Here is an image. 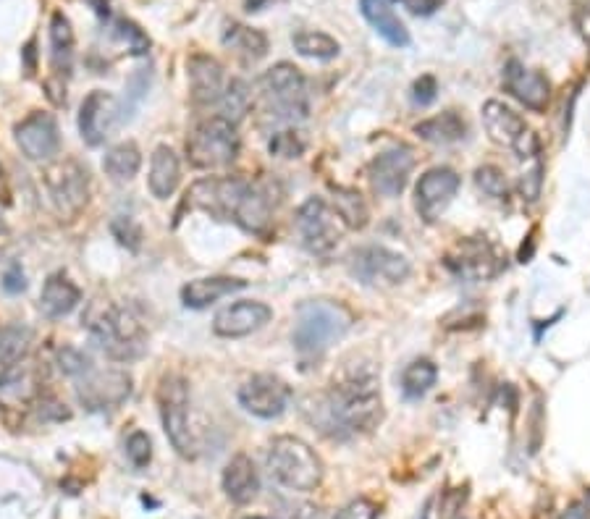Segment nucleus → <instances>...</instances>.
Returning a JSON list of instances; mask_svg holds the SVG:
<instances>
[{"instance_id": "obj_1", "label": "nucleus", "mask_w": 590, "mask_h": 519, "mask_svg": "<svg viewBox=\"0 0 590 519\" xmlns=\"http://www.w3.org/2000/svg\"><path fill=\"white\" fill-rule=\"evenodd\" d=\"M381 378L370 362L349 365L334 378L328 391L310 394L302 402V415L328 438H349L368 433L383 420Z\"/></svg>"}, {"instance_id": "obj_2", "label": "nucleus", "mask_w": 590, "mask_h": 519, "mask_svg": "<svg viewBox=\"0 0 590 519\" xmlns=\"http://www.w3.org/2000/svg\"><path fill=\"white\" fill-rule=\"evenodd\" d=\"M187 202L218 221H231L247 234H263L271 223V200L242 176H210L189 189Z\"/></svg>"}, {"instance_id": "obj_3", "label": "nucleus", "mask_w": 590, "mask_h": 519, "mask_svg": "<svg viewBox=\"0 0 590 519\" xmlns=\"http://www.w3.org/2000/svg\"><path fill=\"white\" fill-rule=\"evenodd\" d=\"M352 326V312L341 302L315 299L297 310V323L292 331V344L299 360L318 362Z\"/></svg>"}, {"instance_id": "obj_4", "label": "nucleus", "mask_w": 590, "mask_h": 519, "mask_svg": "<svg viewBox=\"0 0 590 519\" xmlns=\"http://www.w3.org/2000/svg\"><path fill=\"white\" fill-rule=\"evenodd\" d=\"M265 462L271 478L292 493H315L326 475L313 446L297 436L273 438Z\"/></svg>"}, {"instance_id": "obj_5", "label": "nucleus", "mask_w": 590, "mask_h": 519, "mask_svg": "<svg viewBox=\"0 0 590 519\" xmlns=\"http://www.w3.org/2000/svg\"><path fill=\"white\" fill-rule=\"evenodd\" d=\"M263 113L276 124H297L310 113V92L305 74L294 63H276L260 77Z\"/></svg>"}, {"instance_id": "obj_6", "label": "nucleus", "mask_w": 590, "mask_h": 519, "mask_svg": "<svg viewBox=\"0 0 590 519\" xmlns=\"http://www.w3.org/2000/svg\"><path fill=\"white\" fill-rule=\"evenodd\" d=\"M92 341L113 362H134L147 352V333L126 307H105L90 323Z\"/></svg>"}, {"instance_id": "obj_7", "label": "nucleus", "mask_w": 590, "mask_h": 519, "mask_svg": "<svg viewBox=\"0 0 590 519\" xmlns=\"http://www.w3.org/2000/svg\"><path fill=\"white\" fill-rule=\"evenodd\" d=\"M239 134L229 118L210 116L192 129L187 137V158L202 171H218L239 158Z\"/></svg>"}, {"instance_id": "obj_8", "label": "nucleus", "mask_w": 590, "mask_h": 519, "mask_svg": "<svg viewBox=\"0 0 590 519\" xmlns=\"http://www.w3.org/2000/svg\"><path fill=\"white\" fill-rule=\"evenodd\" d=\"M160 423L179 457H195V438L189 428V388L181 375H166L158 386Z\"/></svg>"}, {"instance_id": "obj_9", "label": "nucleus", "mask_w": 590, "mask_h": 519, "mask_svg": "<svg viewBox=\"0 0 590 519\" xmlns=\"http://www.w3.org/2000/svg\"><path fill=\"white\" fill-rule=\"evenodd\" d=\"M297 231L302 236V244L313 255L326 257L339 247V242L347 234V223L341 221L336 208H331L326 200L310 197V200L297 210Z\"/></svg>"}, {"instance_id": "obj_10", "label": "nucleus", "mask_w": 590, "mask_h": 519, "mask_svg": "<svg viewBox=\"0 0 590 519\" xmlns=\"http://www.w3.org/2000/svg\"><path fill=\"white\" fill-rule=\"evenodd\" d=\"M349 273L365 286H396L410 278L412 265L407 257L389 247L368 244L349 255Z\"/></svg>"}, {"instance_id": "obj_11", "label": "nucleus", "mask_w": 590, "mask_h": 519, "mask_svg": "<svg viewBox=\"0 0 590 519\" xmlns=\"http://www.w3.org/2000/svg\"><path fill=\"white\" fill-rule=\"evenodd\" d=\"M45 187L63 218H74L90 200V173L79 160H56L45 171Z\"/></svg>"}, {"instance_id": "obj_12", "label": "nucleus", "mask_w": 590, "mask_h": 519, "mask_svg": "<svg viewBox=\"0 0 590 519\" xmlns=\"http://www.w3.org/2000/svg\"><path fill=\"white\" fill-rule=\"evenodd\" d=\"M132 396V375L126 370H90L77 383V399L87 412L116 409Z\"/></svg>"}, {"instance_id": "obj_13", "label": "nucleus", "mask_w": 590, "mask_h": 519, "mask_svg": "<svg viewBox=\"0 0 590 519\" xmlns=\"http://www.w3.org/2000/svg\"><path fill=\"white\" fill-rule=\"evenodd\" d=\"M239 404L260 420H276L292 404V386L271 373L252 375L239 388Z\"/></svg>"}, {"instance_id": "obj_14", "label": "nucleus", "mask_w": 590, "mask_h": 519, "mask_svg": "<svg viewBox=\"0 0 590 519\" xmlns=\"http://www.w3.org/2000/svg\"><path fill=\"white\" fill-rule=\"evenodd\" d=\"M459 187H462V179L454 168L436 166L425 171L415 187V208L420 218L428 223L438 221L457 197Z\"/></svg>"}, {"instance_id": "obj_15", "label": "nucleus", "mask_w": 590, "mask_h": 519, "mask_svg": "<svg viewBox=\"0 0 590 519\" xmlns=\"http://www.w3.org/2000/svg\"><path fill=\"white\" fill-rule=\"evenodd\" d=\"M14 137L21 155L27 160H35V163L53 160L61 150V129H58L56 116H50L45 111L29 113L24 121H19Z\"/></svg>"}, {"instance_id": "obj_16", "label": "nucleus", "mask_w": 590, "mask_h": 519, "mask_svg": "<svg viewBox=\"0 0 590 519\" xmlns=\"http://www.w3.org/2000/svg\"><path fill=\"white\" fill-rule=\"evenodd\" d=\"M121 126L118 100L105 90H92L79 108V134L90 147H100Z\"/></svg>"}, {"instance_id": "obj_17", "label": "nucleus", "mask_w": 590, "mask_h": 519, "mask_svg": "<svg viewBox=\"0 0 590 519\" xmlns=\"http://www.w3.org/2000/svg\"><path fill=\"white\" fill-rule=\"evenodd\" d=\"M412 171H415V153L410 147H391V150L375 155L370 163V184L381 197L394 200L407 189Z\"/></svg>"}, {"instance_id": "obj_18", "label": "nucleus", "mask_w": 590, "mask_h": 519, "mask_svg": "<svg viewBox=\"0 0 590 519\" xmlns=\"http://www.w3.org/2000/svg\"><path fill=\"white\" fill-rule=\"evenodd\" d=\"M501 82H504V90L517 100L520 105H525L528 111L543 113L551 103V82L543 71L528 69L525 63H520L517 58L504 66V74H501Z\"/></svg>"}, {"instance_id": "obj_19", "label": "nucleus", "mask_w": 590, "mask_h": 519, "mask_svg": "<svg viewBox=\"0 0 590 519\" xmlns=\"http://www.w3.org/2000/svg\"><path fill=\"white\" fill-rule=\"evenodd\" d=\"M271 318L273 310L265 302L242 299V302H234V305L223 307L218 312L216 320H213V333L221 339H242V336H250V333L268 326Z\"/></svg>"}, {"instance_id": "obj_20", "label": "nucleus", "mask_w": 590, "mask_h": 519, "mask_svg": "<svg viewBox=\"0 0 590 519\" xmlns=\"http://www.w3.org/2000/svg\"><path fill=\"white\" fill-rule=\"evenodd\" d=\"M189 97L195 105H216L226 90V74L223 66L213 56L195 53L187 61Z\"/></svg>"}, {"instance_id": "obj_21", "label": "nucleus", "mask_w": 590, "mask_h": 519, "mask_svg": "<svg viewBox=\"0 0 590 519\" xmlns=\"http://www.w3.org/2000/svg\"><path fill=\"white\" fill-rule=\"evenodd\" d=\"M483 126H486L491 142H496L499 147H509V150H514V145L528 132L525 118L501 100H488L483 105Z\"/></svg>"}, {"instance_id": "obj_22", "label": "nucleus", "mask_w": 590, "mask_h": 519, "mask_svg": "<svg viewBox=\"0 0 590 519\" xmlns=\"http://www.w3.org/2000/svg\"><path fill=\"white\" fill-rule=\"evenodd\" d=\"M221 483L226 499L236 506L252 504L260 493V475L255 470V462L247 454H236L229 459V464L223 467Z\"/></svg>"}, {"instance_id": "obj_23", "label": "nucleus", "mask_w": 590, "mask_h": 519, "mask_svg": "<svg viewBox=\"0 0 590 519\" xmlns=\"http://www.w3.org/2000/svg\"><path fill=\"white\" fill-rule=\"evenodd\" d=\"M514 155L520 163V194L522 200L535 202L541 197L543 189V153L541 142L533 132H525V137L514 145Z\"/></svg>"}, {"instance_id": "obj_24", "label": "nucleus", "mask_w": 590, "mask_h": 519, "mask_svg": "<svg viewBox=\"0 0 590 519\" xmlns=\"http://www.w3.org/2000/svg\"><path fill=\"white\" fill-rule=\"evenodd\" d=\"M360 11L370 27L389 42L391 48H407L410 45V29L396 16L394 0H360Z\"/></svg>"}, {"instance_id": "obj_25", "label": "nucleus", "mask_w": 590, "mask_h": 519, "mask_svg": "<svg viewBox=\"0 0 590 519\" xmlns=\"http://www.w3.org/2000/svg\"><path fill=\"white\" fill-rule=\"evenodd\" d=\"M247 286V281L231 276H205L189 281L184 289H181V302L189 310H205V307L216 305L218 299L229 297L234 291H242Z\"/></svg>"}, {"instance_id": "obj_26", "label": "nucleus", "mask_w": 590, "mask_h": 519, "mask_svg": "<svg viewBox=\"0 0 590 519\" xmlns=\"http://www.w3.org/2000/svg\"><path fill=\"white\" fill-rule=\"evenodd\" d=\"M79 302H82V291H79V286L74 284L69 276H63V273H53V276L42 284L40 310L45 318H66V315H71V312L77 310Z\"/></svg>"}, {"instance_id": "obj_27", "label": "nucleus", "mask_w": 590, "mask_h": 519, "mask_svg": "<svg viewBox=\"0 0 590 519\" xmlns=\"http://www.w3.org/2000/svg\"><path fill=\"white\" fill-rule=\"evenodd\" d=\"M181 181V160L174 147L160 145L155 147L153 158H150V173H147V187L158 200L174 197Z\"/></svg>"}, {"instance_id": "obj_28", "label": "nucleus", "mask_w": 590, "mask_h": 519, "mask_svg": "<svg viewBox=\"0 0 590 519\" xmlns=\"http://www.w3.org/2000/svg\"><path fill=\"white\" fill-rule=\"evenodd\" d=\"M415 134L425 142H431V145H457L459 139H465L467 124L457 111H444L415 124Z\"/></svg>"}, {"instance_id": "obj_29", "label": "nucleus", "mask_w": 590, "mask_h": 519, "mask_svg": "<svg viewBox=\"0 0 590 519\" xmlns=\"http://www.w3.org/2000/svg\"><path fill=\"white\" fill-rule=\"evenodd\" d=\"M223 45L234 50L236 56L244 58V61H260V58L268 56V37H265V32L247 27V24H239V21H231L229 27L223 29Z\"/></svg>"}, {"instance_id": "obj_30", "label": "nucleus", "mask_w": 590, "mask_h": 519, "mask_svg": "<svg viewBox=\"0 0 590 519\" xmlns=\"http://www.w3.org/2000/svg\"><path fill=\"white\" fill-rule=\"evenodd\" d=\"M452 268L457 270L459 276L483 281V278H491L499 270V263H496V255L491 252V247L480 242H467L465 247H459V257L452 260Z\"/></svg>"}, {"instance_id": "obj_31", "label": "nucleus", "mask_w": 590, "mask_h": 519, "mask_svg": "<svg viewBox=\"0 0 590 519\" xmlns=\"http://www.w3.org/2000/svg\"><path fill=\"white\" fill-rule=\"evenodd\" d=\"M50 56H53V69L56 74H71V66H74V48H77V37H74V29H71L69 16H63L61 11L53 14L50 19Z\"/></svg>"}, {"instance_id": "obj_32", "label": "nucleus", "mask_w": 590, "mask_h": 519, "mask_svg": "<svg viewBox=\"0 0 590 519\" xmlns=\"http://www.w3.org/2000/svg\"><path fill=\"white\" fill-rule=\"evenodd\" d=\"M32 346V331L21 323H11L0 331V373L21 365Z\"/></svg>"}, {"instance_id": "obj_33", "label": "nucleus", "mask_w": 590, "mask_h": 519, "mask_svg": "<svg viewBox=\"0 0 590 519\" xmlns=\"http://www.w3.org/2000/svg\"><path fill=\"white\" fill-rule=\"evenodd\" d=\"M292 45L302 58H313V61H334L341 53L339 40H334L326 32L318 29H299L292 35Z\"/></svg>"}, {"instance_id": "obj_34", "label": "nucleus", "mask_w": 590, "mask_h": 519, "mask_svg": "<svg viewBox=\"0 0 590 519\" xmlns=\"http://www.w3.org/2000/svg\"><path fill=\"white\" fill-rule=\"evenodd\" d=\"M142 168V153L134 142H121V145L111 147L103 158V171L116 181L134 179Z\"/></svg>"}, {"instance_id": "obj_35", "label": "nucleus", "mask_w": 590, "mask_h": 519, "mask_svg": "<svg viewBox=\"0 0 590 519\" xmlns=\"http://www.w3.org/2000/svg\"><path fill=\"white\" fill-rule=\"evenodd\" d=\"M218 116L229 118L231 124H239L252 108V92L250 84L244 82V79H231L226 82V90H223L221 100H218Z\"/></svg>"}, {"instance_id": "obj_36", "label": "nucleus", "mask_w": 590, "mask_h": 519, "mask_svg": "<svg viewBox=\"0 0 590 519\" xmlns=\"http://www.w3.org/2000/svg\"><path fill=\"white\" fill-rule=\"evenodd\" d=\"M438 367L433 360H415L404 367L402 373V391L407 399H420L436 386Z\"/></svg>"}, {"instance_id": "obj_37", "label": "nucleus", "mask_w": 590, "mask_h": 519, "mask_svg": "<svg viewBox=\"0 0 590 519\" xmlns=\"http://www.w3.org/2000/svg\"><path fill=\"white\" fill-rule=\"evenodd\" d=\"M336 213L341 221L347 223V229H365L368 226V205L354 189L336 187Z\"/></svg>"}, {"instance_id": "obj_38", "label": "nucleus", "mask_w": 590, "mask_h": 519, "mask_svg": "<svg viewBox=\"0 0 590 519\" xmlns=\"http://www.w3.org/2000/svg\"><path fill=\"white\" fill-rule=\"evenodd\" d=\"M475 187L480 189V194H486L488 200L493 202H507L509 197L507 176L496 166H480L475 171Z\"/></svg>"}, {"instance_id": "obj_39", "label": "nucleus", "mask_w": 590, "mask_h": 519, "mask_svg": "<svg viewBox=\"0 0 590 519\" xmlns=\"http://www.w3.org/2000/svg\"><path fill=\"white\" fill-rule=\"evenodd\" d=\"M147 90H150V71L139 69L137 74H132V77H129V82H126L124 100L118 103V113H121V124H126V121L132 118V113L137 111L139 103L145 100Z\"/></svg>"}, {"instance_id": "obj_40", "label": "nucleus", "mask_w": 590, "mask_h": 519, "mask_svg": "<svg viewBox=\"0 0 590 519\" xmlns=\"http://www.w3.org/2000/svg\"><path fill=\"white\" fill-rule=\"evenodd\" d=\"M305 147L307 142L302 139V134L294 132V129H281V132H276L271 137V142H268V150H271L273 158H281V160H297L305 155Z\"/></svg>"}, {"instance_id": "obj_41", "label": "nucleus", "mask_w": 590, "mask_h": 519, "mask_svg": "<svg viewBox=\"0 0 590 519\" xmlns=\"http://www.w3.org/2000/svg\"><path fill=\"white\" fill-rule=\"evenodd\" d=\"M126 459L132 462V467L137 470H145L147 464L153 462V441L147 436L145 430H134L132 436L126 438Z\"/></svg>"}, {"instance_id": "obj_42", "label": "nucleus", "mask_w": 590, "mask_h": 519, "mask_svg": "<svg viewBox=\"0 0 590 519\" xmlns=\"http://www.w3.org/2000/svg\"><path fill=\"white\" fill-rule=\"evenodd\" d=\"M111 231L116 236V242L121 247H126V250L137 252L142 247V236H145L142 234V226L134 218H129V215H116L111 221Z\"/></svg>"}, {"instance_id": "obj_43", "label": "nucleus", "mask_w": 590, "mask_h": 519, "mask_svg": "<svg viewBox=\"0 0 590 519\" xmlns=\"http://www.w3.org/2000/svg\"><path fill=\"white\" fill-rule=\"evenodd\" d=\"M58 367H61L63 375H69V378H82L92 370V360L84 352H79L77 346H63L61 352H58Z\"/></svg>"}, {"instance_id": "obj_44", "label": "nucleus", "mask_w": 590, "mask_h": 519, "mask_svg": "<svg viewBox=\"0 0 590 519\" xmlns=\"http://www.w3.org/2000/svg\"><path fill=\"white\" fill-rule=\"evenodd\" d=\"M116 37L121 42H126L129 48H132L134 56H142L147 48H150V40H147V35L142 32V29L134 24V21H126V19H118L116 21Z\"/></svg>"}, {"instance_id": "obj_45", "label": "nucleus", "mask_w": 590, "mask_h": 519, "mask_svg": "<svg viewBox=\"0 0 590 519\" xmlns=\"http://www.w3.org/2000/svg\"><path fill=\"white\" fill-rule=\"evenodd\" d=\"M336 519H378V506L370 499H354L336 514Z\"/></svg>"}, {"instance_id": "obj_46", "label": "nucleus", "mask_w": 590, "mask_h": 519, "mask_svg": "<svg viewBox=\"0 0 590 519\" xmlns=\"http://www.w3.org/2000/svg\"><path fill=\"white\" fill-rule=\"evenodd\" d=\"M438 95V82L436 77H431V74H425V77L417 79L415 84H412V100H415L417 105H431L433 100H436Z\"/></svg>"}, {"instance_id": "obj_47", "label": "nucleus", "mask_w": 590, "mask_h": 519, "mask_svg": "<svg viewBox=\"0 0 590 519\" xmlns=\"http://www.w3.org/2000/svg\"><path fill=\"white\" fill-rule=\"evenodd\" d=\"M3 291L6 294H21V291L27 289V276H24V270L19 268V265H11V268L3 273Z\"/></svg>"}, {"instance_id": "obj_48", "label": "nucleus", "mask_w": 590, "mask_h": 519, "mask_svg": "<svg viewBox=\"0 0 590 519\" xmlns=\"http://www.w3.org/2000/svg\"><path fill=\"white\" fill-rule=\"evenodd\" d=\"M404 6L410 8L415 16H433L438 8L444 6V0H404Z\"/></svg>"}, {"instance_id": "obj_49", "label": "nucleus", "mask_w": 590, "mask_h": 519, "mask_svg": "<svg viewBox=\"0 0 590 519\" xmlns=\"http://www.w3.org/2000/svg\"><path fill=\"white\" fill-rule=\"evenodd\" d=\"M575 24H577V29H580V35H583L585 45L590 48V0L588 3H583V6H577Z\"/></svg>"}, {"instance_id": "obj_50", "label": "nucleus", "mask_w": 590, "mask_h": 519, "mask_svg": "<svg viewBox=\"0 0 590 519\" xmlns=\"http://www.w3.org/2000/svg\"><path fill=\"white\" fill-rule=\"evenodd\" d=\"M271 3L273 0H244V11H247V14H260V11L271 6Z\"/></svg>"}, {"instance_id": "obj_51", "label": "nucleus", "mask_w": 590, "mask_h": 519, "mask_svg": "<svg viewBox=\"0 0 590 519\" xmlns=\"http://www.w3.org/2000/svg\"><path fill=\"white\" fill-rule=\"evenodd\" d=\"M559 519H590V514L585 512L583 504H575V506H570V509H567V512H564Z\"/></svg>"}, {"instance_id": "obj_52", "label": "nucleus", "mask_w": 590, "mask_h": 519, "mask_svg": "<svg viewBox=\"0 0 590 519\" xmlns=\"http://www.w3.org/2000/svg\"><path fill=\"white\" fill-rule=\"evenodd\" d=\"M583 506H585V512H588V514H590V491H588V493H585V501H583Z\"/></svg>"}, {"instance_id": "obj_53", "label": "nucleus", "mask_w": 590, "mask_h": 519, "mask_svg": "<svg viewBox=\"0 0 590 519\" xmlns=\"http://www.w3.org/2000/svg\"><path fill=\"white\" fill-rule=\"evenodd\" d=\"M247 519H271V517H247Z\"/></svg>"}]
</instances>
